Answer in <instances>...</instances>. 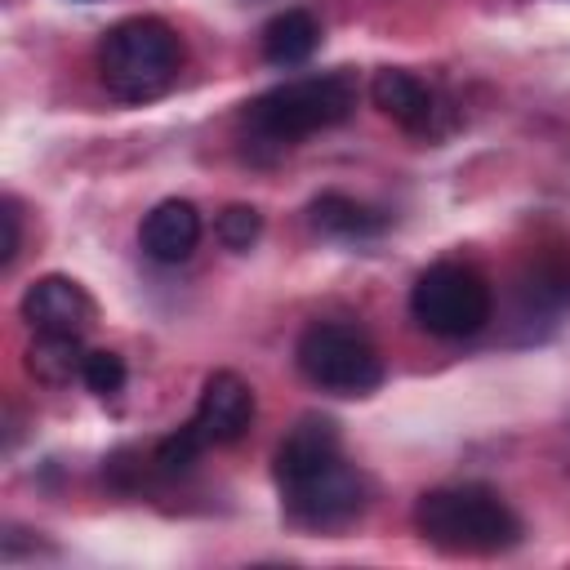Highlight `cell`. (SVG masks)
Wrapping results in <instances>:
<instances>
[{
	"label": "cell",
	"mask_w": 570,
	"mask_h": 570,
	"mask_svg": "<svg viewBox=\"0 0 570 570\" xmlns=\"http://www.w3.org/2000/svg\"><path fill=\"white\" fill-rule=\"evenodd\" d=\"M370 98H374V107H379L383 116H392L401 129H414V134L428 129L432 116H436V94H432L414 71H405V67H383V71H374Z\"/></svg>",
	"instance_id": "8fae6325"
},
{
	"label": "cell",
	"mask_w": 570,
	"mask_h": 570,
	"mask_svg": "<svg viewBox=\"0 0 570 570\" xmlns=\"http://www.w3.org/2000/svg\"><path fill=\"white\" fill-rule=\"evenodd\" d=\"M338 454H343L338 423L325 419V414H303V419L285 432V441L276 445V459H272L276 485L294 481V476H303V472H312V468H321V463H330V459H338Z\"/></svg>",
	"instance_id": "30bf717a"
},
{
	"label": "cell",
	"mask_w": 570,
	"mask_h": 570,
	"mask_svg": "<svg viewBox=\"0 0 570 570\" xmlns=\"http://www.w3.org/2000/svg\"><path fill=\"white\" fill-rule=\"evenodd\" d=\"M18 312L36 334H58V338H85L98 321V307H94L89 289L71 276H58V272L31 281L22 289Z\"/></svg>",
	"instance_id": "52a82bcc"
},
{
	"label": "cell",
	"mask_w": 570,
	"mask_h": 570,
	"mask_svg": "<svg viewBox=\"0 0 570 570\" xmlns=\"http://www.w3.org/2000/svg\"><path fill=\"white\" fill-rule=\"evenodd\" d=\"M27 370L40 383H71L85 370V347L80 338H58V334H36L27 347Z\"/></svg>",
	"instance_id": "5bb4252c"
},
{
	"label": "cell",
	"mask_w": 570,
	"mask_h": 570,
	"mask_svg": "<svg viewBox=\"0 0 570 570\" xmlns=\"http://www.w3.org/2000/svg\"><path fill=\"white\" fill-rule=\"evenodd\" d=\"M183 71V40L165 18L138 13L107 27L98 45V76L120 102H151L169 94Z\"/></svg>",
	"instance_id": "7a4b0ae2"
},
{
	"label": "cell",
	"mask_w": 570,
	"mask_h": 570,
	"mask_svg": "<svg viewBox=\"0 0 570 570\" xmlns=\"http://www.w3.org/2000/svg\"><path fill=\"white\" fill-rule=\"evenodd\" d=\"M214 236L232 249V254H245L258 236H263V214L254 205H227L218 218H214Z\"/></svg>",
	"instance_id": "2e32d148"
},
{
	"label": "cell",
	"mask_w": 570,
	"mask_h": 570,
	"mask_svg": "<svg viewBox=\"0 0 570 570\" xmlns=\"http://www.w3.org/2000/svg\"><path fill=\"white\" fill-rule=\"evenodd\" d=\"M205 450H209V445L183 423L178 432H169V436H160V441L151 445V463H147V468H151L156 476H183V472L196 468V459H200Z\"/></svg>",
	"instance_id": "9a60e30c"
},
{
	"label": "cell",
	"mask_w": 570,
	"mask_h": 570,
	"mask_svg": "<svg viewBox=\"0 0 570 570\" xmlns=\"http://www.w3.org/2000/svg\"><path fill=\"white\" fill-rule=\"evenodd\" d=\"M312 227L325 232V236H338V240H365V236H379L387 227V218L379 209H370L365 200L356 196H343V191H325L312 200Z\"/></svg>",
	"instance_id": "4fadbf2b"
},
{
	"label": "cell",
	"mask_w": 570,
	"mask_h": 570,
	"mask_svg": "<svg viewBox=\"0 0 570 570\" xmlns=\"http://www.w3.org/2000/svg\"><path fill=\"white\" fill-rule=\"evenodd\" d=\"M138 240H142V254L151 263H183L191 258V249L200 245V214L191 200H160L142 214V227H138Z\"/></svg>",
	"instance_id": "9c48e42d"
},
{
	"label": "cell",
	"mask_w": 570,
	"mask_h": 570,
	"mask_svg": "<svg viewBox=\"0 0 570 570\" xmlns=\"http://www.w3.org/2000/svg\"><path fill=\"white\" fill-rule=\"evenodd\" d=\"M298 374L334 396H370L383 383V356L365 330L347 321H312L294 343Z\"/></svg>",
	"instance_id": "277c9868"
},
{
	"label": "cell",
	"mask_w": 570,
	"mask_h": 570,
	"mask_svg": "<svg viewBox=\"0 0 570 570\" xmlns=\"http://www.w3.org/2000/svg\"><path fill=\"white\" fill-rule=\"evenodd\" d=\"M258 45H263V58L272 67H298L316 53L321 45V22L307 13V9H281L263 31H258Z\"/></svg>",
	"instance_id": "7c38bea8"
},
{
	"label": "cell",
	"mask_w": 570,
	"mask_h": 570,
	"mask_svg": "<svg viewBox=\"0 0 570 570\" xmlns=\"http://www.w3.org/2000/svg\"><path fill=\"white\" fill-rule=\"evenodd\" d=\"M361 85L352 71H321V76H294L272 85L245 107V125L254 138L289 147L294 138H307L316 129H334L356 111Z\"/></svg>",
	"instance_id": "3957f363"
},
{
	"label": "cell",
	"mask_w": 570,
	"mask_h": 570,
	"mask_svg": "<svg viewBox=\"0 0 570 570\" xmlns=\"http://www.w3.org/2000/svg\"><path fill=\"white\" fill-rule=\"evenodd\" d=\"M490 281L468 263H432L410 285V316L436 338H472L490 325Z\"/></svg>",
	"instance_id": "5b68a950"
},
{
	"label": "cell",
	"mask_w": 570,
	"mask_h": 570,
	"mask_svg": "<svg viewBox=\"0 0 570 570\" xmlns=\"http://www.w3.org/2000/svg\"><path fill=\"white\" fill-rule=\"evenodd\" d=\"M0 223H4V249H0V263L9 267V263L18 258V249H22V214H18V200H13V196H4V205H0Z\"/></svg>",
	"instance_id": "ac0fdd59"
},
{
	"label": "cell",
	"mask_w": 570,
	"mask_h": 570,
	"mask_svg": "<svg viewBox=\"0 0 570 570\" xmlns=\"http://www.w3.org/2000/svg\"><path fill=\"white\" fill-rule=\"evenodd\" d=\"M281 503L285 517L303 530H338L347 521H356L370 503V481L361 468H352L343 454L285 481L281 485Z\"/></svg>",
	"instance_id": "8992f818"
},
{
	"label": "cell",
	"mask_w": 570,
	"mask_h": 570,
	"mask_svg": "<svg viewBox=\"0 0 570 570\" xmlns=\"http://www.w3.org/2000/svg\"><path fill=\"white\" fill-rule=\"evenodd\" d=\"M414 530L450 557H494L521 543V517L490 485H441L419 494Z\"/></svg>",
	"instance_id": "6da1fadb"
},
{
	"label": "cell",
	"mask_w": 570,
	"mask_h": 570,
	"mask_svg": "<svg viewBox=\"0 0 570 570\" xmlns=\"http://www.w3.org/2000/svg\"><path fill=\"white\" fill-rule=\"evenodd\" d=\"M80 383L94 392V396H116L125 387V361L107 347H94L85 352V370H80Z\"/></svg>",
	"instance_id": "e0dca14e"
},
{
	"label": "cell",
	"mask_w": 570,
	"mask_h": 570,
	"mask_svg": "<svg viewBox=\"0 0 570 570\" xmlns=\"http://www.w3.org/2000/svg\"><path fill=\"white\" fill-rule=\"evenodd\" d=\"M249 423H254V387L232 370H214L200 383V396H196L187 428L205 445H232L249 432Z\"/></svg>",
	"instance_id": "ba28073f"
}]
</instances>
